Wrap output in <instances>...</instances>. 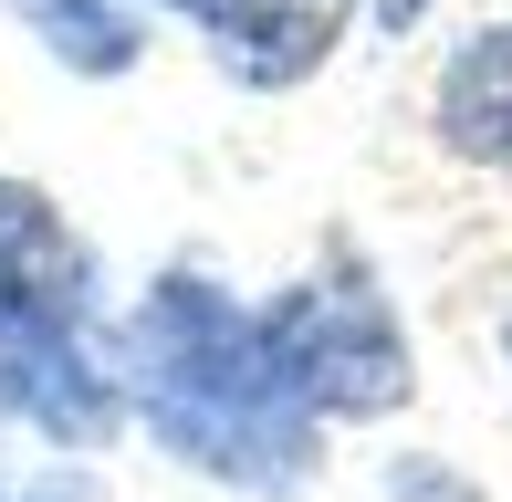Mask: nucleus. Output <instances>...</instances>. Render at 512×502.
<instances>
[{
	"label": "nucleus",
	"instance_id": "f8f14e48",
	"mask_svg": "<svg viewBox=\"0 0 512 502\" xmlns=\"http://www.w3.org/2000/svg\"><path fill=\"white\" fill-rule=\"evenodd\" d=\"M0 502H11V482H0Z\"/></svg>",
	"mask_w": 512,
	"mask_h": 502
},
{
	"label": "nucleus",
	"instance_id": "0eeeda50",
	"mask_svg": "<svg viewBox=\"0 0 512 502\" xmlns=\"http://www.w3.org/2000/svg\"><path fill=\"white\" fill-rule=\"evenodd\" d=\"M0 11H21V32L74 84H126L147 63V11L136 0H0Z\"/></svg>",
	"mask_w": 512,
	"mask_h": 502
},
{
	"label": "nucleus",
	"instance_id": "9b49d317",
	"mask_svg": "<svg viewBox=\"0 0 512 502\" xmlns=\"http://www.w3.org/2000/svg\"><path fill=\"white\" fill-rule=\"evenodd\" d=\"M157 11H199V0H157Z\"/></svg>",
	"mask_w": 512,
	"mask_h": 502
},
{
	"label": "nucleus",
	"instance_id": "423d86ee",
	"mask_svg": "<svg viewBox=\"0 0 512 502\" xmlns=\"http://www.w3.org/2000/svg\"><path fill=\"white\" fill-rule=\"evenodd\" d=\"M429 126H439V147H450L460 168L512 178V21L460 32V53L439 63V84H429Z\"/></svg>",
	"mask_w": 512,
	"mask_h": 502
},
{
	"label": "nucleus",
	"instance_id": "20e7f679",
	"mask_svg": "<svg viewBox=\"0 0 512 502\" xmlns=\"http://www.w3.org/2000/svg\"><path fill=\"white\" fill-rule=\"evenodd\" d=\"M95 304H105L95 251L53 210V189L0 178V314L11 325H53V335H95Z\"/></svg>",
	"mask_w": 512,
	"mask_h": 502
},
{
	"label": "nucleus",
	"instance_id": "7ed1b4c3",
	"mask_svg": "<svg viewBox=\"0 0 512 502\" xmlns=\"http://www.w3.org/2000/svg\"><path fill=\"white\" fill-rule=\"evenodd\" d=\"M0 419L95 450V440H115V419H126V377L105 367L95 335H53V325H11V314H0Z\"/></svg>",
	"mask_w": 512,
	"mask_h": 502
},
{
	"label": "nucleus",
	"instance_id": "39448f33",
	"mask_svg": "<svg viewBox=\"0 0 512 502\" xmlns=\"http://www.w3.org/2000/svg\"><path fill=\"white\" fill-rule=\"evenodd\" d=\"M199 42L220 63V84L241 95H293L335 63V42L356 32V0H199Z\"/></svg>",
	"mask_w": 512,
	"mask_h": 502
},
{
	"label": "nucleus",
	"instance_id": "f257e3e1",
	"mask_svg": "<svg viewBox=\"0 0 512 502\" xmlns=\"http://www.w3.org/2000/svg\"><path fill=\"white\" fill-rule=\"evenodd\" d=\"M126 419L168 450L178 471L251 502H283L314 482L324 461V419L304 408V387L272 356L262 304H241L230 283H209L199 262H168L126 314Z\"/></svg>",
	"mask_w": 512,
	"mask_h": 502
},
{
	"label": "nucleus",
	"instance_id": "1a4fd4ad",
	"mask_svg": "<svg viewBox=\"0 0 512 502\" xmlns=\"http://www.w3.org/2000/svg\"><path fill=\"white\" fill-rule=\"evenodd\" d=\"M408 21H429V0H377V32H408Z\"/></svg>",
	"mask_w": 512,
	"mask_h": 502
},
{
	"label": "nucleus",
	"instance_id": "f03ea898",
	"mask_svg": "<svg viewBox=\"0 0 512 502\" xmlns=\"http://www.w3.org/2000/svg\"><path fill=\"white\" fill-rule=\"evenodd\" d=\"M272 325V356L283 377L304 387L314 419H398L408 387H418V356H408V325L387 304V283L356 262V251H324L304 283H283L262 304Z\"/></svg>",
	"mask_w": 512,
	"mask_h": 502
},
{
	"label": "nucleus",
	"instance_id": "6e6552de",
	"mask_svg": "<svg viewBox=\"0 0 512 502\" xmlns=\"http://www.w3.org/2000/svg\"><path fill=\"white\" fill-rule=\"evenodd\" d=\"M387 492H398V502H481L450 461H398V471H387Z\"/></svg>",
	"mask_w": 512,
	"mask_h": 502
},
{
	"label": "nucleus",
	"instance_id": "9d476101",
	"mask_svg": "<svg viewBox=\"0 0 512 502\" xmlns=\"http://www.w3.org/2000/svg\"><path fill=\"white\" fill-rule=\"evenodd\" d=\"M502 367H512V304H502Z\"/></svg>",
	"mask_w": 512,
	"mask_h": 502
}]
</instances>
